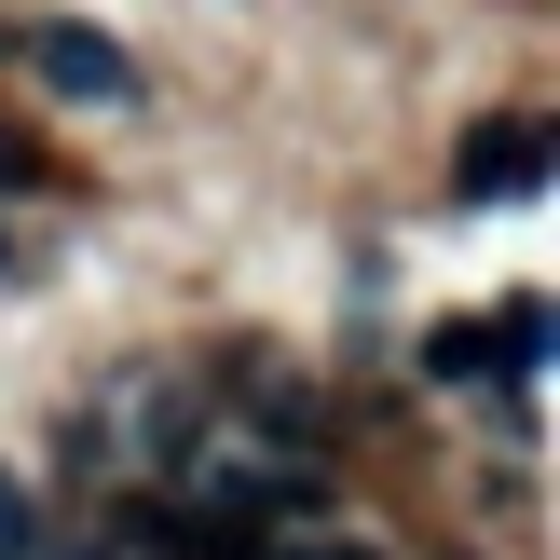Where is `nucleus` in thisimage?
<instances>
[{"instance_id":"f257e3e1","label":"nucleus","mask_w":560,"mask_h":560,"mask_svg":"<svg viewBox=\"0 0 560 560\" xmlns=\"http://www.w3.org/2000/svg\"><path fill=\"white\" fill-rule=\"evenodd\" d=\"M534 178H547V124H479L465 137V191L479 206H520Z\"/></svg>"},{"instance_id":"f03ea898","label":"nucleus","mask_w":560,"mask_h":560,"mask_svg":"<svg viewBox=\"0 0 560 560\" xmlns=\"http://www.w3.org/2000/svg\"><path fill=\"white\" fill-rule=\"evenodd\" d=\"M27 69H42L55 96H124V55H109L96 27H27Z\"/></svg>"},{"instance_id":"7ed1b4c3","label":"nucleus","mask_w":560,"mask_h":560,"mask_svg":"<svg viewBox=\"0 0 560 560\" xmlns=\"http://www.w3.org/2000/svg\"><path fill=\"white\" fill-rule=\"evenodd\" d=\"M206 506L233 520V534H260V520H301L315 492H301V479H273V465H219V479H206Z\"/></svg>"},{"instance_id":"20e7f679","label":"nucleus","mask_w":560,"mask_h":560,"mask_svg":"<svg viewBox=\"0 0 560 560\" xmlns=\"http://www.w3.org/2000/svg\"><path fill=\"white\" fill-rule=\"evenodd\" d=\"M0 560H27V492H0Z\"/></svg>"},{"instance_id":"39448f33","label":"nucleus","mask_w":560,"mask_h":560,"mask_svg":"<svg viewBox=\"0 0 560 560\" xmlns=\"http://www.w3.org/2000/svg\"><path fill=\"white\" fill-rule=\"evenodd\" d=\"M273 560H370V547H273Z\"/></svg>"}]
</instances>
